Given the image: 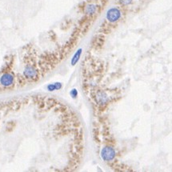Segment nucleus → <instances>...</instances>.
Returning <instances> with one entry per match:
<instances>
[{
	"label": "nucleus",
	"mask_w": 172,
	"mask_h": 172,
	"mask_svg": "<svg viewBox=\"0 0 172 172\" xmlns=\"http://www.w3.org/2000/svg\"><path fill=\"white\" fill-rule=\"evenodd\" d=\"M122 16V13L119 8L113 7L111 8L106 12V19H107L110 23H116L117 21L120 19Z\"/></svg>",
	"instance_id": "nucleus-1"
},
{
	"label": "nucleus",
	"mask_w": 172,
	"mask_h": 172,
	"mask_svg": "<svg viewBox=\"0 0 172 172\" xmlns=\"http://www.w3.org/2000/svg\"><path fill=\"white\" fill-rule=\"evenodd\" d=\"M100 155L102 160L111 161L115 157V151L110 146H106L103 149H102Z\"/></svg>",
	"instance_id": "nucleus-2"
},
{
	"label": "nucleus",
	"mask_w": 172,
	"mask_h": 172,
	"mask_svg": "<svg viewBox=\"0 0 172 172\" xmlns=\"http://www.w3.org/2000/svg\"><path fill=\"white\" fill-rule=\"evenodd\" d=\"M23 75L29 80H34L38 78V71L32 66H27L23 70Z\"/></svg>",
	"instance_id": "nucleus-3"
},
{
	"label": "nucleus",
	"mask_w": 172,
	"mask_h": 172,
	"mask_svg": "<svg viewBox=\"0 0 172 172\" xmlns=\"http://www.w3.org/2000/svg\"><path fill=\"white\" fill-rule=\"evenodd\" d=\"M14 82H15V78L13 75L10 73L3 74L0 78V84L4 87H11L14 84Z\"/></svg>",
	"instance_id": "nucleus-4"
},
{
	"label": "nucleus",
	"mask_w": 172,
	"mask_h": 172,
	"mask_svg": "<svg viewBox=\"0 0 172 172\" xmlns=\"http://www.w3.org/2000/svg\"><path fill=\"white\" fill-rule=\"evenodd\" d=\"M96 98V101L98 103V105L101 106H103L104 105H106L108 102L107 95H106L104 92H102V91L97 93L96 98Z\"/></svg>",
	"instance_id": "nucleus-5"
},
{
	"label": "nucleus",
	"mask_w": 172,
	"mask_h": 172,
	"mask_svg": "<svg viewBox=\"0 0 172 172\" xmlns=\"http://www.w3.org/2000/svg\"><path fill=\"white\" fill-rule=\"evenodd\" d=\"M97 10H98V7H97L95 4L90 3L86 7L85 12L87 15L91 16V15H95V14L96 13Z\"/></svg>",
	"instance_id": "nucleus-6"
},
{
	"label": "nucleus",
	"mask_w": 172,
	"mask_h": 172,
	"mask_svg": "<svg viewBox=\"0 0 172 172\" xmlns=\"http://www.w3.org/2000/svg\"><path fill=\"white\" fill-rule=\"evenodd\" d=\"M82 52H83V49H82V48H80V49H79L76 51L75 54L74 56H73V58H72L71 62H70V64H71L72 66H75L77 64L79 60L80 57H81Z\"/></svg>",
	"instance_id": "nucleus-7"
},
{
	"label": "nucleus",
	"mask_w": 172,
	"mask_h": 172,
	"mask_svg": "<svg viewBox=\"0 0 172 172\" xmlns=\"http://www.w3.org/2000/svg\"><path fill=\"white\" fill-rule=\"evenodd\" d=\"M70 96H71L73 98H76L78 97L79 93H78L77 90H76L75 88H74V89H72L71 91H70Z\"/></svg>",
	"instance_id": "nucleus-8"
},
{
	"label": "nucleus",
	"mask_w": 172,
	"mask_h": 172,
	"mask_svg": "<svg viewBox=\"0 0 172 172\" xmlns=\"http://www.w3.org/2000/svg\"><path fill=\"white\" fill-rule=\"evenodd\" d=\"M119 1L121 5H123V6H127V5H130V4L132 2L133 0H119Z\"/></svg>",
	"instance_id": "nucleus-9"
},
{
	"label": "nucleus",
	"mask_w": 172,
	"mask_h": 172,
	"mask_svg": "<svg viewBox=\"0 0 172 172\" xmlns=\"http://www.w3.org/2000/svg\"><path fill=\"white\" fill-rule=\"evenodd\" d=\"M48 90L49 91H57L56 90V87H55V83H51V84H49V85L48 86Z\"/></svg>",
	"instance_id": "nucleus-10"
},
{
	"label": "nucleus",
	"mask_w": 172,
	"mask_h": 172,
	"mask_svg": "<svg viewBox=\"0 0 172 172\" xmlns=\"http://www.w3.org/2000/svg\"><path fill=\"white\" fill-rule=\"evenodd\" d=\"M55 87H56V90H57V91L62 88V83H59V82H57V83H55Z\"/></svg>",
	"instance_id": "nucleus-11"
}]
</instances>
